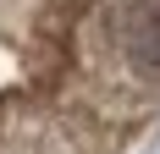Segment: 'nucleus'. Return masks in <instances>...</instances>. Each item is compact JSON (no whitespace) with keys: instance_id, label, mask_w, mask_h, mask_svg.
I'll list each match as a JSON object with an SVG mask.
<instances>
[{"instance_id":"1","label":"nucleus","mask_w":160,"mask_h":154,"mask_svg":"<svg viewBox=\"0 0 160 154\" xmlns=\"http://www.w3.org/2000/svg\"><path fill=\"white\" fill-rule=\"evenodd\" d=\"M94 33V66L127 88H160V0H94L78 22Z\"/></svg>"}]
</instances>
